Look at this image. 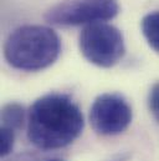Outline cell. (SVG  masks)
Returning a JSON list of instances; mask_svg holds the SVG:
<instances>
[{
    "instance_id": "cell-1",
    "label": "cell",
    "mask_w": 159,
    "mask_h": 161,
    "mask_svg": "<svg viewBox=\"0 0 159 161\" xmlns=\"http://www.w3.org/2000/svg\"><path fill=\"white\" fill-rule=\"evenodd\" d=\"M79 105L65 94H47L29 110L28 139L41 150L62 149L72 144L83 130Z\"/></svg>"
},
{
    "instance_id": "cell-2",
    "label": "cell",
    "mask_w": 159,
    "mask_h": 161,
    "mask_svg": "<svg viewBox=\"0 0 159 161\" xmlns=\"http://www.w3.org/2000/svg\"><path fill=\"white\" fill-rule=\"evenodd\" d=\"M61 41L47 26L25 25L14 30L4 45L6 61L18 70L38 71L49 68L59 58Z\"/></svg>"
},
{
    "instance_id": "cell-3",
    "label": "cell",
    "mask_w": 159,
    "mask_h": 161,
    "mask_svg": "<svg viewBox=\"0 0 159 161\" xmlns=\"http://www.w3.org/2000/svg\"><path fill=\"white\" fill-rule=\"evenodd\" d=\"M79 46L85 59L100 68H112L126 53L121 30L107 23L85 26L79 36Z\"/></svg>"
},
{
    "instance_id": "cell-4",
    "label": "cell",
    "mask_w": 159,
    "mask_h": 161,
    "mask_svg": "<svg viewBox=\"0 0 159 161\" xmlns=\"http://www.w3.org/2000/svg\"><path fill=\"white\" fill-rule=\"evenodd\" d=\"M119 11L117 0H64L45 15L49 24L57 26H79L106 23Z\"/></svg>"
},
{
    "instance_id": "cell-5",
    "label": "cell",
    "mask_w": 159,
    "mask_h": 161,
    "mask_svg": "<svg viewBox=\"0 0 159 161\" xmlns=\"http://www.w3.org/2000/svg\"><path fill=\"white\" fill-rule=\"evenodd\" d=\"M90 121L98 135L115 136L129 126L132 109L119 94H102L91 106Z\"/></svg>"
},
{
    "instance_id": "cell-6",
    "label": "cell",
    "mask_w": 159,
    "mask_h": 161,
    "mask_svg": "<svg viewBox=\"0 0 159 161\" xmlns=\"http://www.w3.org/2000/svg\"><path fill=\"white\" fill-rule=\"evenodd\" d=\"M25 121V109L18 103H9L1 109V126L18 131L23 127Z\"/></svg>"
},
{
    "instance_id": "cell-7",
    "label": "cell",
    "mask_w": 159,
    "mask_h": 161,
    "mask_svg": "<svg viewBox=\"0 0 159 161\" xmlns=\"http://www.w3.org/2000/svg\"><path fill=\"white\" fill-rule=\"evenodd\" d=\"M141 28L149 46L159 54V11L147 14L141 21Z\"/></svg>"
},
{
    "instance_id": "cell-8",
    "label": "cell",
    "mask_w": 159,
    "mask_h": 161,
    "mask_svg": "<svg viewBox=\"0 0 159 161\" xmlns=\"http://www.w3.org/2000/svg\"><path fill=\"white\" fill-rule=\"evenodd\" d=\"M14 141H15V131L3 127L1 126V144H0V153L1 156L5 158L8 156L13 147H14Z\"/></svg>"
},
{
    "instance_id": "cell-9",
    "label": "cell",
    "mask_w": 159,
    "mask_h": 161,
    "mask_svg": "<svg viewBox=\"0 0 159 161\" xmlns=\"http://www.w3.org/2000/svg\"><path fill=\"white\" fill-rule=\"evenodd\" d=\"M148 106H149V110H151L152 115L154 116V119L159 122V82L154 84L149 91Z\"/></svg>"
},
{
    "instance_id": "cell-10",
    "label": "cell",
    "mask_w": 159,
    "mask_h": 161,
    "mask_svg": "<svg viewBox=\"0 0 159 161\" xmlns=\"http://www.w3.org/2000/svg\"><path fill=\"white\" fill-rule=\"evenodd\" d=\"M108 161H128V155L127 154H119V155L113 156L111 160Z\"/></svg>"
},
{
    "instance_id": "cell-11",
    "label": "cell",
    "mask_w": 159,
    "mask_h": 161,
    "mask_svg": "<svg viewBox=\"0 0 159 161\" xmlns=\"http://www.w3.org/2000/svg\"><path fill=\"white\" fill-rule=\"evenodd\" d=\"M46 161H64L61 159H50V160H46Z\"/></svg>"
}]
</instances>
